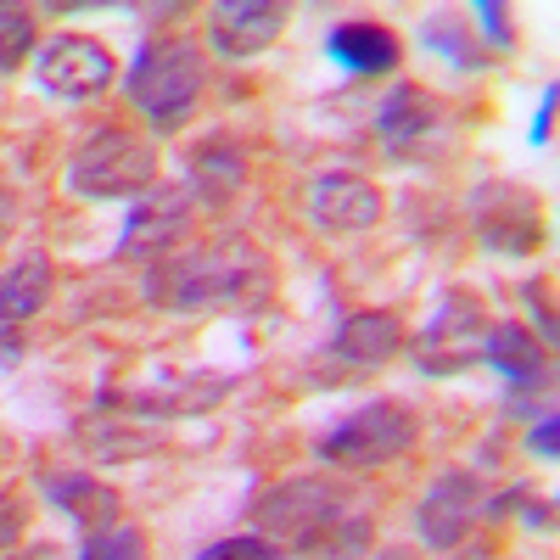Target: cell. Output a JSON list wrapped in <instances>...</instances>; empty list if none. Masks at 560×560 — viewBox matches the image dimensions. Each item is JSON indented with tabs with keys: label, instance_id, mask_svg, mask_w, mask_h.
<instances>
[{
	"label": "cell",
	"instance_id": "1",
	"mask_svg": "<svg viewBox=\"0 0 560 560\" xmlns=\"http://www.w3.org/2000/svg\"><path fill=\"white\" fill-rule=\"evenodd\" d=\"M275 292V264L247 236H219L202 247L168 253L147 269L140 298L163 314H213V308H258Z\"/></svg>",
	"mask_w": 560,
	"mask_h": 560
},
{
	"label": "cell",
	"instance_id": "2",
	"mask_svg": "<svg viewBox=\"0 0 560 560\" xmlns=\"http://www.w3.org/2000/svg\"><path fill=\"white\" fill-rule=\"evenodd\" d=\"M124 90L135 113L147 118L158 135H174L185 118L197 113L202 90H208V57L197 39L185 34H163V39H147L135 51V68L124 73Z\"/></svg>",
	"mask_w": 560,
	"mask_h": 560
},
{
	"label": "cell",
	"instance_id": "3",
	"mask_svg": "<svg viewBox=\"0 0 560 560\" xmlns=\"http://www.w3.org/2000/svg\"><path fill=\"white\" fill-rule=\"evenodd\" d=\"M158 185V152L129 129H96L84 147L68 158V191L84 202H118V197H147Z\"/></svg>",
	"mask_w": 560,
	"mask_h": 560
},
{
	"label": "cell",
	"instance_id": "4",
	"mask_svg": "<svg viewBox=\"0 0 560 560\" xmlns=\"http://www.w3.org/2000/svg\"><path fill=\"white\" fill-rule=\"evenodd\" d=\"M415 438H420L415 409L398 404V398H376V404H364V409L342 415L337 427L314 443V459L342 465V471H376V465L409 454Z\"/></svg>",
	"mask_w": 560,
	"mask_h": 560
},
{
	"label": "cell",
	"instance_id": "5",
	"mask_svg": "<svg viewBox=\"0 0 560 560\" xmlns=\"http://www.w3.org/2000/svg\"><path fill=\"white\" fill-rule=\"evenodd\" d=\"M465 213H471V230L488 253L533 258L549 242V219H544L538 191H527L516 179H482L471 191V202H465Z\"/></svg>",
	"mask_w": 560,
	"mask_h": 560
},
{
	"label": "cell",
	"instance_id": "6",
	"mask_svg": "<svg viewBox=\"0 0 560 560\" xmlns=\"http://www.w3.org/2000/svg\"><path fill=\"white\" fill-rule=\"evenodd\" d=\"M488 303L471 287H448V298L438 303V314L427 319V331L415 337V364L420 376H465L488 342Z\"/></svg>",
	"mask_w": 560,
	"mask_h": 560
},
{
	"label": "cell",
	"instance_id": "7",
	"mask_svg": "<svg viewBox=\"0 0 560 560\" xmlns=\"http://www.w3.org/2000/svg\"><path fill=\"white\" fill-rule=\"evenodd\" d=\"M482 359L499 370L504 382V404L538 420V404L549 409L555 404V364H549V348L516 319H493L488 325V342H482Z\"/></svg>",
	"mask_w": 560,
	"mask_h": 560
},
{
	"label": "cell",
	"instance_id": "8",
	"mask_svg": "<svg viewBox=\"0 0 560 560\" xmlns=\"http://www.w3.org/2000/svg\"><path fill=\"white\" fill-rule=\"evenodd\" d=\"M348 493L337 482H325V477H292V482H280L269 488L258 504H253V522H258V538L269 544H298L319 527H331L337 516H348Z\"/></svg>",
	"mask_w": 560,
	"mask_h": 560
},
{
	"label": "cell",
	"instance_id": "9",
	"mask_svg": "<svg viewBox=\"0 0 560 560\" xmlns=\"http://www.w3.org/2000/svg\"><path fill=\"white\" fill-rule=\"evenodd\" d=\"M34 79L45 96H62V102H90L118 79V62L102 39L90 34H51L34 57Z\"/></svg>",
	"mask_w": 560,
	"mask_h": 560
},
{
	"label": "cell",
	"instance_id": "10",
	"mask_svg": "<svg viewBox=\"0 0 560 560\" xmlns=\"http://www.w3.org/2000/svg\"><path fill=\"white\" fill-rule=\"evenodd\" d=\"M236 393V376H219V370H202V376H185L179 387H102L96 393V409L107 415H129V420H147V427H163V420H179V415H208L219 398Z\"/></svg>",
	"mask_w": 560,
	"mask_h": 560
},
{
	"label": "cell",
	"instance_id": "11",
	"mask_svg": "<svg viewBox=\"0 0 560 560\" xmlns=\"http://www.w3.org/2000/svg\"><path fill=\"white\" fill-rule=\"evenodd\" d=\"M185 224H191V191H185V185H152V191L129 208L113 258L118 264H135V258L158 264V258H168L179 247Z\"/></svg>",
	"mask_w": 560,
	"mask_h": 560
},
{
	"label": "cell",
	"instance_id": "12",
	"mask_svg": "<svg viewBox=\"0 0 560 560\" xmlns=\"http://www.w3.org/2000/svg\"><path fill=\"white\" fill-rule=\"evenodd\" d=\"M477 504H482V477L477 471H443L427 493H420L415 504V533L420 544H432V549H454L471 538L477 527Z\"/></svg>",
	"mask_w": 560,
	"mask_h": 560
},
{
	"label": "cell",
	"instance_id": "13",
	"mask_svg": "<svg viewBox=\"0 0 560 560\" xmlns=\"http://www.w3.org/2000/svg\"><path fill=\"white\" fill-rule=\"evenodd\" d=\"M382 213H387V202H382V191H376L364 174L337 168V174H319V179L308 185V224L331 230V236H359V230H376Z\"/></svg>",
	"mask_w": 560,
	"mask_h": 560
},
{
	"label": "cell",
	"instance_id": "14",
	"mask_svg": "<svg viewBox=\"0 0 560 560\" xmlns=\"http://www.w3.org/2000/svg\"><path fill=\"white\" fill-rule=\"evenodd\" d=\"M443 129V102L420 84H398L393 96L376 107V135L393 152V163H415V152Z\"/></svg>",
	"mask_w": 560,
	"mask_h": 560
},
{
	"label": "cell",
	"instance_id": "15",
	"mask_svg": "<svg viewBox=\"0 0 560 560\" xmlns=\"http://www.w3.org/2000/svg\"><path fill=\"white\" fill-rule=\"evenodd\" d=\"M287 34V7H264V0H224L208 12V39L219 57H258Z\"/></svg>",
	"mask_w": 560,
	"mask_h": 560
},
{
	"label": "cell",
	"instance_id": "16",
	"mask_svg": "<svg viewBox=\"0 0 560 560\" xmlns=\"http://www.w3.org/2000/svg\"><path fill=\"white\" fill-rule=\"evenodd\" d=\"M325 57H331L342 73H353V79H382V73L398 68L404 45L376 18H348V23H337L331 34H325Z\"/></svg>",
	"mask_w": 560,
	"mask_h": 560
},
{
	"label": "cell",
	"instance_id": "17",
	"mask_svg": "<svg viewBox=\"0 0 560 560\" xmlns=\"http://www.w3.org/2000/svg\"><path fill=\"white\" fill-rule=\"evenodd\" d=\"M398 348H404V319L387 314V308L348 314L331 337V359H342L348 370H376V364L398 359Z\"/></svg>",
	"mask_w": 560,
	"mask_h": 560
},
{
	"label": "cell",
	"instance_id": "18",
	"mask_svg": "<svg viewBox=\"0 0 560 560\" xmlns=\"http://www.w3.org/2000/svg\"><path fill=\"white\" fill-rule=\"evenodd\" d=\"M39 493L51 499L62 516H73V522L84 527V538L118 527V510H124L118 488H107L102 477H90V471H73V477H45V471H39Z\"/></svg>",
	"mask_w": 560,
	"mask_h": 560
},
{
	"label": "cell",
	"instance_id": "19",
	"mask_svg": "<svg viewBox=\"0 0 560 560\" xmlns=\"http://www.w3.org/2000/svg\"><path fill=\"white\" fill-rule=\"evenodd\" d=\"M242 185H247V158L236 140H202L191 163H185V191L202 208H224Z\"/></svg>",
	"mask_w": 560,
	"mask_h": 560
},
{
	"label": "cell",
	"instance_id": "20",
	"mask_svg": "<svg viewBox=\"0 0 560 560\" xmlns=\"http://www.w3.org/2000/svg\"><path fill=\"white\" fill-rule=\"evenodd\" d=\"M51 258L45 253H28L18 258L7 275H0V331H12V325L34 319L45 303H51Z\"/></svg>",
	"mask_w": 560,
	"mask_h": 560
},
{
	"label": "cell",
	"instance_id": "21",
	"mask_svg": "<svg viewBox=\"0 0 560 560\" xmlns=\"http://www.w3.org/2000/svg\"><path fill=\"white\" fill-rule=\"evenodd\" d=\"M158 427H147V420H129V415H107V409H96V415H84L79 420V443L96 454V459H129V454H147V448H158Z\"/></svg>",
	"mask_w": 560,
	"mask_h": 560
},
{
	"label": "cell",
	"instance_id": "22",
	"mask_svg": "<svg viewBox=\"0 0 560 560\" xmlns=\"http://www.w3.org/2000/svg\"><path fill=\"white\" fill-rule=\"evenodd\" d=\"M370 549V516H337L331 527H319L308 538L292 544V560H364Z\"/></svg>",
	"mask_w": 560,
	"mask_h": 560
},
{
	"label": "cell",
	"instance_id": "23",
	"mask_svg": "<svg viewBox=\"0 0 560 560\" xmlns=\"http://www.w3.org/2000/svg\"><path fill=\"white\" fill-rule=\"evenodd\" d=\"M420 39H427L438 57H448L454 68H465V73L488 68V51H482V45H471V34H465V23L454 12H432L427 23H420Z\"/></svg>",
	"mask_w": 560,
	"mask_h": 560
},
{
	"label": "cell",
	"instance_id": "24",
	"mask_svg": "<svg viewBox=\"0 0 560 560\" xmlns=\"http://www.w3.org/2000/svg\"><path fill=\"white\" fill-rule=\"evenodd\" d=\"M34 39H39L34 12H28V7H12V0H7V7H0V79L18 73V68L28 62Z\"/></svg>",
	"mask_w": 560,
	"mask_h": 560
},
{
	"label": "cell",
	"instance_id": "25",
	"mask_svg": "<svg viewBox=\"0 0 560 560\" xmlns=\"http://www.w3.org/2000/svg\"><path fill=\"white\" fill-rule=\"evenodd\" d=\"M147 555H152V544H147V533H140V527L90 533L84 549H79V560H147Z\"/></svg>",
	"mask_w": 560,
	"mask_h": 560
},
{
	"label": "cell",
	"instance_id": "26",
	"mask_svg": "<svg viewBox=\"0 0 560 560\" xmlns=\"http://www.w3.org/2000/svg\"><path fill=\"white\" fill-rule=\"evenodd\" d=\"M197 560H280V549H275L269 538H258V533H242V538H219V544H208Z\"/></svg>",
	"mask_w": 560,
	"mask_h": 560
},
{
	"label": "cell",
	"instance_id": "27",
	"mask_svg": "<svg viewBox=\"0 0 560 560\" xmlns=\"http://www.w3.org/2000/svg\"><path fill=\"white\" fill-rule=\"evenodd\" d=\"M477 23L488 34V45L504 57V51H516V28H510V7L504 0H477Z\"/></svg>",
	"mask_w": 560,
	"mask_h": 560
},
{
	"label": "cell",
	"instance_id": "28",
	"mask_svg": "<svg viewBox=\"0 0 560 560\" xmlns=\"http://www.w3.org/2000/svg\"><path fill=\"white\" fill-rule=\"evenodd\" d=\"M522 303H527V314L538 319V342L555 348V303H549V287H544V280H527V287H522Z\"/></svg>",
	"mask_w": 560,
	"mask_h": 560
},
{
	"label": "cell",
	"instance_id": "29",
	"mask_svg": "<svg viewBox=\"0 0 560 560\" xmlns=\"http://www.w3.org/2000/svg\"><path fill=\"white\" fill-rule=\"evenodd\" d=\"M23 527H28L23 493H0V555H12V544L23 538Z\"/></svg>",
	"mask_w": 560,
	"mask_h": 560
},
{
	"label": "cell",
	"instance_id": "30",
	"mask_svg": "<svg viewBox=\"0 0 560 560\" xmlns=\"http://www.w3.org/2000/svg\"><path fill=\"white\" fill-rule=\"evenodd\" d=\"M527 448H533L538 459H560V420H555V409L533 420V432H527Z\"/></svg>",
	"mask_w": 560,
	"mask_h": 560
},
{
	"label": "cell",
	"instance_id": "31",
	"mask_svg": "<svg viewBox=\"0 0 560 560\" xmlns=\"http://www.w3.org/2000/svg\"><path fill=\"white\" fill-rule=\"evenodd\" d=\"M555 107H560V84L549 79L544 96H538V113H533V147H549V135H555Z\"/></svg>",
	"mask_w": 560,
	"mask_h": 560
},
{
	"label": "cell",
	"instance_id": "32",
	"mask_svg": "<svg viewBox=\"0 0 560 560\" xmlns=\"http://www.w3.org/2000/svg\"><path fill=\"white\" fill-rule=\"evenodd\" d=\"M522 510H527V527H538V533H555V499H522Z\"/></svg>",
	"mask_w": 560,
	"mask_h": 560
},
{
	"label": "cell",
	"instance_id": "33",
	"mask_svg": "<svg viewBox=\"0 0 560 560\" xmlns=\"http://www.w3.org/2000/svg\"><path fill=\"white\" fill-rule=\"evenodd\" d=\"M0 560H68V555H62V544H34L23 555H0Z\"/></svg>",
	"mask_w": 560,
	"mask_h": 560
},
{
	"label": "cell",
	"instance_id": "34",
	"mask_svg": "<svg viewBox=\"0 0 560 560\" xmlns=\"http://www.w3.org/2000/svg\"><path fill=\"white\" fill-rule=\"evenodd\" d=\"M459 560H493V544H454Z\"/></svg>",
	"mask_w": 560,
	"mask_h": 560
},
{
	"label": "cell",
	"instance_id": "35",
	"mask_svg": "<svg viewBox=\"0 0 560 560\" xmlns=\"http://www.w3.org/2000/svg\"><path fill=\"white\" fill-rule=\"evenodd\" d=\"M0 219H7V185H0Z\"/></svg>",
	"mask_w": 560,
	"mask_h": 560
}]
</instances>
